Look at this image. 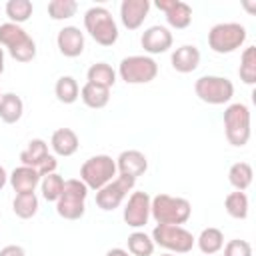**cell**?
Instances as JSON below:
<instances>
[{"label": "cell", "mask_w": 256, "mask_h": 256, "mask_svg": "<svg viewBox=\"0 0 256 256\" xmlns=\"http://www.w3.org/2000/svg\"><path fill=\"white\" fill-rule=\"evenodd\" d=\"M56 44L62 56L76 58L84 52V32H80L78 26H64L62 30H58Z\"/></svg>", "instance_id": "9a60e30c"}, {"label": "cell", "mask_w": 256, "mask_h": 256, "mask_svg": "<svg viewBox=\"0 0 256 256\" xmlns=\"http://www.w3.org/2000/svg\"><path fill=\"white\" fill-rule=\"evenodd\" d=\"M116 160L108 154H96L90 156L82 166H80V180L86 184L88 190H100L108 182L114 180L116 176Z\"/></svg>", "instance_id": "52a82bcc"}, {"label": "cell", "mask_w": 256, "mask_h": 256, "mask_svg": "<svg viewBox=\"0 0 256 256\" xmlns=\"http://www.w3.org/2000/svg\"><path fill=\"white\" fill-rule=\"evenodd\" d=\"M0 44L6 46L8 54L16 62H32L36 58L34 38L18 24H12V22L0 24Z\"/></svg>", "instance_id": "7a4b0ae2"}, {"label": "cell", "mask_w": 256, "mask_h": 256, "mask_svg": "<svg viewBox=\"0 0 256 256\" xmlns=\"http://www.w3.org/2000/svg\"><path fill=\"white\" fill-rule=\"evenodd\" d=\"M196 244H198V248H200V252L204 256H214L224 246V234H222L220 228L208 226V228H204L200 232V236L196 238Z\"/></svg>", "instance_id": "603a6c76"}, {"label": "cell", "mask_w": 256, "mask_h": 256, "mask_svg": "<svg viewBox=\"0 0 256 256\" xmlns=\"http://www.w3.org/2000/svg\"><path fill=\"white\" fill-rule=\"evenodd\" d=\"M80 98L82 102L92 108V110H100L108 104L110 100V90L104 88V86H98V84H92V82H86L82 88H80Z\"/></svg>", "instance_id": "cb8c5ba5"}, {"label": "cell", "mask_w": 256, "mask_h": 256, "mask_svg": "<svg viewBox=\"0 0 256 256\" xmlns=\"http://www.w3.org/2000/svg\"><path fill=\"white\" fill-rule=\"evenodd\" d=\"M48 144L42 140V138H32L28 142V146L20 152V162L22 166H30V168H38L46 156H48Z\"/></svg>", "instance_id": "7402d4cb"}, {"label": "cell", "mask_w": 256, "mask_h": 256, "mask_svg": "<svg viewBox=\"0 0 256 256\" xmlns=\"http://www.w3.org/2000/svg\"><path fill=\"white\" fill-rule=\"evenodd\" d=\"M222 248H224V256H252V246H250V242L240 240V238L228 240Z\"/></svg>", "instance_id": "e575fe53"}, {"label": "cell", "mask_w": 256, "mask_h": 256, "mask_svg": "<svg viewBox=\"0 0 256 256\" xmlns=\"http://www.w3.org/2000/svg\"><path fill=\"white\" fill-rule=\"evenodd\" d=\"M172 42H174L172 32H170L166 26H160V24L146 28V30L142 32V36H140V44H142L144 52H148V54H162V52H168V50L172 48Z\"/></svg>", "instance_id": "5bb4252c"}, {"label": "cell", "mask_w": 256, "mask_h": 256, "mask_svg": "<svg viewBox=\"0 0 256 256\" xmlns=\"http://www.w3.org/2000/svg\"><path fill=\"white\" fill-rule=\"evenodd\" d=\"M40 174L36 168L30 166H18L8 174V182L12 186V190L16 194H26V192H34L36 186L40 184Z\"/></svg>", "instance_id": "ac0fdd59"}, {"label": "cell", "mask_w": 256, "mask_h": 256, "mask_svg": "<svg viewBox=\"0 0 256 256\" xmlns=\"http://www.w3.org/2000/svg\"><path fill=\"white\" fill-rule=\"evenodd\" d=\"M116 170H118V174L138 180V176H142L148 170V158L140 150H124L116 158Z\"/></svg>", "instance_id": "2e32d148"}, {"label": "cell", "mask_w": 256, "mask_h": 256, "mask_svg": "<svg viewBox=\"0 0 256 256\" xmlns=\"http://www.w3.org/2000/svg\"><path fill=\"white\" fill-rule=\"evenodd\" d=\"M0 98H2V90H0Z\"/></svg>", "instance_id": "b9f144b4"}, {"label": "cell", "mask_w": 256, "mask_h": 256, "mask_svg": "<svg viewBox=\"0 0 256 256\" xmlns=\"http://www.w3.org/2000/svg\"><path fill=\"white\" fill-rule=\"evenodd\" d=\"M246 28L238 22H220L214 24L208 32V46L216 54H232L246 42Z\"/></svg>", "instance_id": "8992f818"}, {"label": "cell", "mask_w": 256, "mask_h": 256, "mask_svg": "<svg viewBox=\"0 0 256 256\" xmlns=\"http://www.w3.org/2000/svg\"><path fill=\"white\" fill-rule=\"evenodd\" d=\"M38 196L34 192H26V194H16L14 200H12V210L18 218L22 220H28L32 216H36L38 212Z\"/></svg>", "instance_id": "83f0119b"}, {"label": "cell", "mask_w": 256, "mask_h": 256, "mask_svg": "<svg viewBox=\"0 0 256 256\" xmlns=\"http://www.w3.org/2000/svg\"><path fill=\"white\" fill-rule=\"evenodd\" d=\"M62 188H64V178L58 172L42 176V180H40V190H42V196L46 202H56L62 194Z\"/></svg>", "instance_id": "d6a6232c"}, {"label": "cell", "mask_w": 256, "mask_h": 256, "mask_svg": "<svg viewBox=\"0 0 256 256\" xmlns=\"http://www.w3.org/2000/svg\"><path fill=\"white\" fill-rule=\"evenodd\" d=\"M0 256H26V252L18 244H8V246H4L0 250Z\"/></svg>", "instance_id": "8d00e7d4"}, {"label": "cell", "mask_w": 256, "mask_h": 256, "mask_svg": "<svg viewBox=\"0 0 256 256\" xmlns=\"http://www.w3.org/2000/svg\"><path fill=\"white\" fill-rule=\"evenodd\" d=\"M86 196H88V188H86V184L82 180H78V178L64 180L62 194L54 202L58 216L64 218V220L82 218L84 212H86Z\"/></svg>", "instance_id": "277c9868"}, {"label": "cell", "mask_w": 256, "mask_h": 256, "mask_svg": "<svg viewBox=\"0 0 256 256\" xmlns=\"http://www.w3.org/2000/svg\"><path fill=\"white\" fill-rule=\"evenodd\" d=\"M194 92L202 102L212 104V106H220V104H228L232 100L234 84L226 76L206 74L194 82Z\"/></svg>", "instance_id": "9c48e42d"}, {"label": "cell", "mask_w": 256, "mask_h": 256, "mask_svg": "<svg viewBox=\"0 0 256 256\" xmlns=\"http://www.w3.org/2000/svg\"><path fill=\"white\" fill-rule=\"evenodd\" d=\"M148 10H150V2L148 0H122V4H120V20H122L124 28H128V30L140 28L144 18L148 16Z\"/></svg>", "instance_id": "e0dca14e"}, {"label": "cell", "mask_w": 256, "mask_h": 256, "mask_svg": "<svg viewBox=\"0 0 256 256\" xmlns=\"http://www.w3.org/2000/svg\"><path fill=\"white\" fill-rule=\"evenodd\" d=\"M4 10H6V16L10 18V22L20 26L22 22H26L32 16L34 6L30 0H8Z\"/></svg>", "instance_id": "1f68e13d"}, {"label": "cell", "mask_w": 256, "mask_h": 256, "mask_svg": "<svg viewBox=\"0 0 256 256\" xmlns=\"http://www.w3.org/2000/svg\"><path fill=\"white\" fill-rule=\"evenodd\" d=\"M84 28L100 46H112L118 40V24L104 6H92L84 12Z\"/></svg>", "instance_id": "3957f363"}, {"label": "cell", "mask_w": 256, "mask_h": 256, "mask_svg": "<svg viewBox=\"0 0 256 256\" xmlns=\"http://www.w3.org/2000/svg\"><path fill=\"white\" fill-rule=\"evenodd\" d=\"M54 94L62 104H74L80 98V86L72 76H60L54 84Z\"/></svg>", "instance_id": "4316f807"}, {"label": "cell", "mask_w": 256, "mask_h": 256, "mask_svg": "<svg viewBox=\"0 0 256 256\" xmlns=\"http://www.w3.org/2000/svg\"><path fill=\"white\" fill-rule=\"evenodd\" d=\"M118 76L126 84H148L158 76V64L152 56L132 54L120 60Z\"/></svg>", "instance_id": "ba28073f"}, {"label": "cell", "mask_w": 256, "mask_h": 256, "mask_svg": "<svg viewBox=\"0 0 256 256\" xmlns=\"http://www.w3.org/2000/svg\"><path fill=\"white\" fill-rule=\"evenodd\" d=\"M134 184H136L134 178L124 176V174H118L112 182H108L106 186H102L96 192V206L100 210H104V212H110V210L118 208L126 200L128 192H132Z\"/></svg>", "instance_id": "8fae6325"}, {"label": "cell", "mask_w": 256, "mask_h": 256, "mask_svg": "<svg viewBox=\"0 0 256 256\" xmlns=\"http://www.w3.org/2000/svg\"><path fill=\"white\" fill-rule=\"evenodd\" d=\"M150 238L154 246H160L172 254H186L196 244V238L192 236V232H188L184 226H170V224H158L152 230Z\"/></svg>", "instance_id": "30bf717a"}, {"label": "cell", "mask_w": 256, "mask_h": 256, "mask_svg": "<svg viewBox=\"0 0 256 256\" xmlns=\"http://www.w3.org/2000/svg\"><path fill=\"white\" fill-rule=\"evenodd\" d=\"M50 146H52L56 156L68 158L78 150L80 140H78V134L72 128H58V130H54V134L50 138Z\"/></svg>", "instance_id": "ffe728a7"}, {"label": "cell", "mask_w": 256, "mask_h": 256, "mask_svg": "<svg viewBox=\"0 0 256 256\" xmlns=\"http://www.w3.org/2000/svg\"><path fill=\"white\" fill-rule=\"evenodd\" d=\"M150 194L144 190H136L128 196L122 218L130 228H142L146 226L148 218H150Z\"/></svg>", "instance_id": "7c38bea8"}, {"label": "cell", "mask_w": 256, "mask_h": 256, "mask_svg": "<svg viewBox=\"0 0 256 256\" xmlns=\"http://www.w3.org/2000/svg\"><path fill=\"white\" fill-rule=\"evenodd\" d=\"M156 8L164 12L168 26H172L176 30H184L192 22V8L186 2H180V0H158Z\"/></svg>", "instance_id": "4fadbf2b"}, {"label": "cell", "mask_w": 256, "mask_h": 256, "mask_svg": "<svg viewBox=\"0 0 256 256\" xmlns=\"http://www.w3.org/2000/svg\"><path fill=\"white\" fill-rule=\"evenodd\" d=\"M78 4L74 0H52L48 2V16L52 20H68L76 14Z\"/></svg>", "instance_id": "836d02e7"}, {"label": "cell", "mask_w": 256, "mask_h": 256, "mask_svg": "<svg viewBox=\"0 0 256 256\" xmlns=\"http://www.w3.org/2000/svg\"><path fill=\"white\" fill-rule=\"evenodd\" d=\"M86 78H88V82L98 84V86H104V88L110 90L116 84V70L110 64H106V62H96V64H92L88 68Z\"/></svg>", "instance_id": "d4e9b609"}, {"label": "cell", "mask_w": 256, "mask_h": 256, "mask_svg": "<svg viewBox=\"0 0 256 256\" xmlns=\"http://www.w3.org/2000/svg\"><path fill=\"white\" fill-rule=\"evenodd\" d=\"M170 62H172V68L180 74H190L198 68L200 64V50L194 46V44H184L180 48H176L170 56Z\"/></svg>", "instance_id": "d6986e66"}, {"label": "cell", "mask_w": 256, "mask_h": 256, "mask_svg": "<svg viewBox=\"0 0 256 256\" xmlns=\"http://www.w3.org/2000/svg\"><path fill=\"white\" fill-rule=\"evenodd\" d=\"M238 76L244 84L252 86L256 84V46H248L244 48L242 56H240V68H238Z\"/></svg>", "instance_id": "f1b7e54d"}, {"label": "cell", "mask_w": 256, "mask_h": 256, "mask_svg": "<svg viewBox=\"0 0 256 256\" xmlns=\"http://www.w3.org/2000/svg\"><path fill=\"white\" fill-rule=\"evenodd\" d=\"M106 256H130V254H128V250H124V248H110V250L106 252Z\"/></svg>", "instance_id": "74e56055"}, {"label": "cell", "mask_w": 256, "mask_h": 256, "mask_svg": "<svg viewBox=\"0 0 256 256\" xmlns=\"http://www.w3.org/2000/svg\"><path fill=\"white\" fill-rule=\"evenodd\" d=\"M150 216L158 224L182 226L192 216V204L182 196L170 194H156L150 200Z\"/></svg>", "instance_id": "6da1fadb"}, {"label": "cell", "mask_w": 256, "mask_h": 256, "mask_svg": "<svg viewBox=\"0 0 256 256\" xmlns=\"http://www.w3.org/2000/svg\"><path fill=\"white\" fill-rule=\"evenodd\" d=\"M224 132H226V140L236 146L242 148L248 144L250 140V108L242 102H234L228 104L224 110Z\"/></svg>", "instance_id": "5b68a950"}, {"label": "cell", "mask_w": 256, "mask_h": 256, "mask_svg": "<svg viewBox=\"0 0 256 256\" xmlns=\"http://www.w3.org/2000/svg\"><path fill=\"white\" fill-rule=\"evenodd\" d=\"M24 114V102L18 94L6 92L0 98V120L4 124H16Z\"/></svg>", "instance_id": "44dd1931"}, {"label": "cell", "mask_w": 256, "mask_h": 256, "mask_svg": "<svg viewBox=\"0 0 256 256\" xmlns=\"http://www.w3.org/2000/svg\"><path fill=\"white\" fill-rule=\"evenodd\" d=\"M6 184H8V172H6L4 166H0V190H2Z\"/></svg>", "instance_id": "f35d334b"}, {"label": "cell", "mask_w": 256, "mask_h": 256, "mask_svg": "<svg viewBox=\"0 0 256 256\" xmlns=\"http://www.w3.org/2000/svg\"><path fill=\"white\" fill-rule=\"evenodd\" d=\"M126 244H128V254H132V256H152V252H154L152 238L146 232H140V230L132 232L128 236Z\"/></svg>", "instance_id": "4dcf8cb0"}, {"label": "cell", "mask_w": 256, "mask_h": 256, "mask_svg": "<svg viewBox=\"0 0 256 256\" xmlns=\"http://www.w3.org/2000/svg\"><path fill=\"white\" fill-rule=\"evenodd\" d=\"M4 72V48H0V74Z\"/></svg>", "instance_id": "ab89813d"}, {"label": "cell", "mask_w": 256, "mask_h": 256, "mask_svg": "<svg viewBox=\"0 0 256 256\" xmlns=\"http://www.w3.org/2000/svg\"><path fill=\"white\" fill-rule=\"evenodd\" d=\"M160 256H176V254H172V252H168V254H160Z\"/></svg>", "instance_id": "60d3db41"}, {"label": "cell", "mask_w": 256, "mask_h": 256, "mask_svg": "<svg viewBox=\"0 0 256 256\" xmlns=\"http://www.w3.org/2000/svg\"><path fill=\"white\" fill-rule=\"evenodd\" d=\"M224 208H226L228 216H232L236 220H244V218H248V208H250L248 196L244 192L234 190L224 198Z\"/></svg>", "instance_id": "f546056e"}, {"label": "cell", "mask_w": 256, "mask_h": 256, "mask_svg": "<svg viewBox=\"0 0 256 256\" xmlns=\"http://www.w3.org/2000/svg\"><path fill=\"white\" fill-rule=\"evenodd\" d=\"M56 168H58V160H56V156L48 154V156H46V160H44L36 170H38V174H40V178H42V176L54 174V172H56Z\"/></svg>", "instance_id": "d590c367"}, {"label": "cell", "mask_w": 256, "mask_h": 256, "mask_svg": "<svg viewBox=\"0 0 256 256\" xmlns=\"http://www.w3.org/2000/svg\"><path fill=\"white\" fill-rule=\"evenodd\" d=\"M252 176H254V170L248 162H236L230 166L228 170V182L234 186V190L238 192H244L246 188H250L252 184Z\"/></svg>", "instance_id": "484cf974"}]
</instances>
